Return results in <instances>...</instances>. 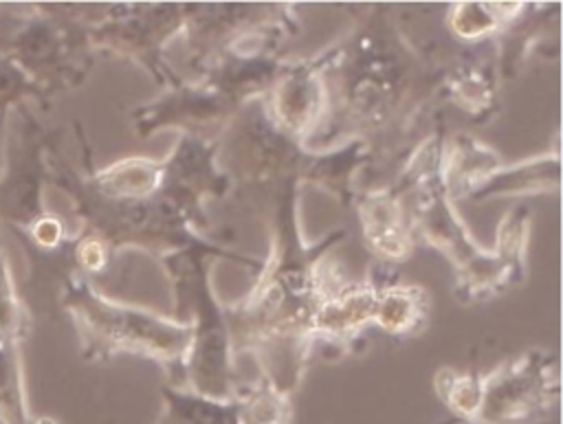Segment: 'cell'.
<instances>
[{
	"label": "cell",
	"instance_id": "cell-1",
	"mask_svg": "<svg viewBox=\"0 0 563 424\" xmlns=\"http://www.w3.org/2000/svg\"><path fill=\"white\" fill-rule=\"evenodd\" d=\"M22 334L0 330V424H35L26 404L20 345Z\"/></svg>",
	"mask_w": 563,
	"mask_h": 424
}]
</instances>
